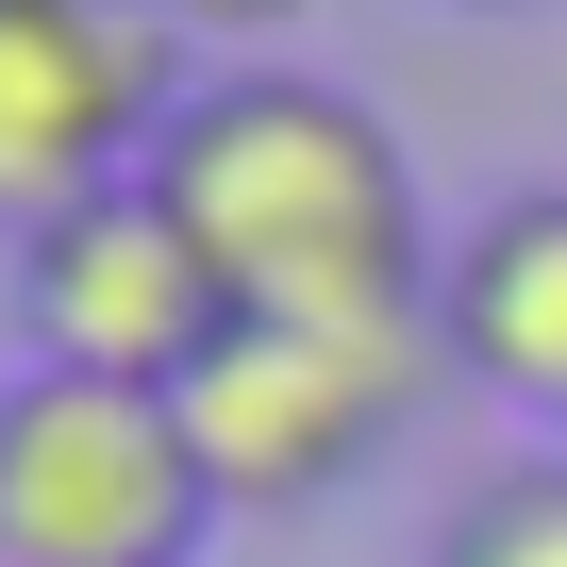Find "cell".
Instances as JSON below:
<instances>
[{"instance_id": "cell-4", "label": "cell", "mask_w": 567, "mask_h": 567, "mask_svg": "<svg viewBox=\"0 0 567 567\" xmlns=\"http://www.w3.org/2000/svg\"><path fill=\"white\" fill-rule=\"evenodd\" d=\"M184 34L151 0H0V217H68L101 184H134L184 117Z\"/></svg>"}, {"instance_id": "cell-8", "label": "cell", "mask_w": 567, "mask_h": 567, "mask_svg": "<svg viewBox=\"0 0 567 567\" xmlns=\"http://www.w3.org/2000/svg\"><path fill=\"white\" fill-rule=\"evenodd\" d=\"M151 18H167L184 51H267V34H301L318 0H151Z\"/></svg>"}, {"instance_id": "cell-9", "label": "cell", "mask_w": 567, "mask_h": 567, "mask_svg": "<svg viewBox=\"0 0 567 567\" xmlns=\"http://www.w3.org/2000/svg\"><path fill=\"white\" fill-rule=\"evenodd\" d=\"M451 18H550V0H451Z\"/></svg>"}, {"instance_id": "cell-6", "label": "cell", "mask_w": 567, "mask_h": 567, "mask_svg": "<svg viewBox=\"0 0 567 567\" xmlns=\"http://www.w3.org/2000/svg\"><path fill=\"white\" fill-rule=\"evenodd\" d=\"M434 351L484 401H517L534 434H567V184H517V200H484L451 234V267H434Z\"/></svg>"}, {"instance_id": "cell-1", "label": "cell", "mask_w": 567, "mask_h": 567, "mask_svg": "<svg viewBox=\"0 0 567 567\" xmlns=\"http://www.w3.org/2000/svg\"><path fill=\"white\" fill-rule=\"evenodd\" d=\"M167 217L200 234L217 301L234 318H434V217H417V167L401 134L351 101V84H301V68H200L167 151H151Z\"/></svg>"}, {"instance_id": "cell-5", "label": "cell", "mask_w": 567, "mask_h": 567, "mask_svg": "<svg viewBox=\"0 0 567 567\" xmlns=\"http://www.w3.org/2000/svg\"><path fill=\"white\" fill-rule=\"evenodd\" d=\"M18 334H34V368H84V384H151V401H184L200 351L234 334V301H217L200 234L167 217V184L134 167V184H101V200H68V217L18 234Z\"/></svg>"}, {"instance_id": "cell-2", "label": "cell", "mask_w": 567, "mask_h": 567, "mask_svg": "<svg viewBox=\"0 0 567 567\" xmlns=\"http://www.w3.org/2000/svg\"><path fill=\"white\" fill-rule=\"evenodd\" d=\"M434 384V318H234L184 384V451L217 517H301L334 501Z\"/></svg>"}, {"instance_id": "cell-3", "label": "cell", "mask_w": 567, "mask_h": 567, "mask_svg": "<svg viewBox=\"0 0 567 567\" xmlns=\"http://www.w3.org/2000/svg\"><path fill=\"white\" fill-rule=\"evenodd\" d=\"M217 517L184 401L151 384H84V368H18L0 384V567H184Z\"/></svg>"}, {"instance_id": "cell-7", "label": "cell", "mask_w": 567, "mask_h": 567, "mask_svg": "<svg viewBox=\"0 0 567 567\" xmlns=\"http://www.w3.org/2000/svg\"><path fill=\"white\" fill-rule=\"evenodd\" d=\"M434 567H567V451L484 467V484L434 517Z\"/></svg>"}]
</instances>
